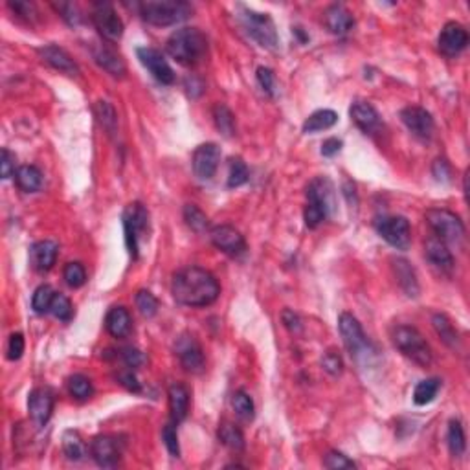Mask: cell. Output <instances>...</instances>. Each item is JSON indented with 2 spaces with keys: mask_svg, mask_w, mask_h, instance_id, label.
Instances as JSON below:
<instances>
[{
  "mask_svg": "<svg viewBox=\"0 0 470 470\" xmlns=\"http://www.w3.org/2000/svg\"><path fill=\"white\" fill-rule=\"evenodd\" d=\"M171 293L177 303L186 307H208L217 302L221 287L215 275L200 266H187L173 274Z\"/></svg>",
  "mask_w": 470,
  "mask_h": 470,
  "instance_id": "obj_1",
  "label": "cell"
},
{
  "mask_svg": "<svg viewBox=\"0 0 470 470\" xmlns=\"http://www.w3.org/2000/svg\"><path fill=\"white\" fill-rule=\"evenodd\" d=\"M165 50L178 65L197 67L208 55V39L199 28H180L171 33Z\"/></svg>",
  "mask_w": 470,
  "mask_h": 470,
  "instance_id": "obj_2",
  "label": "cell"
},
{
  "mask_svg": "<svg viewBox=\"0 0 470 470\" xmlns=\"http://www.w3.org/2000/svg\"><path fill=\"white\" fill-rule=\"evenodd\" d=\"M334 209V187L325 177L315 178L307 187L305 224L307 228H318Z\"/></svg>",
  "mask_w": 470,
  "mask_h": 470,
  "instance_id": "obj_3",
  "label": "cell"
},
{
  "mask_svg": "<svg viewBox=\"0 0 470 470\" xmlns=\"http://www.w3.org/2000/svg\"><path fill=\"white\" fill-rule=\"evenodd\" d=\"M193 8L180 0H149L140 4V15L147 24L164 28L182 23L191 15Z\"/></svg>",
  "mask_w": 470,
  "mask_h": 470,
  "instance_id": "obj_4",
  "label": "cell"
},
{
  "mask_svg": "<svg viewBox=\"0 0 470 470\" xmlns=\"http://www.w3.org/2000/svg\"><path fill=\"white\" fill-rule=\"evenodd\" d=\"M391 340H393V346L403 353L408 360H412L413 364L421 366V368H428L432 364V349L430 346L426 344V340L422 338V334L419 333L415 327H410V325H397V327L391 331Z\"/></svg>",
  "mask_w": 470,
  "mask_h": 470,
  "instance_id": "obj_5",
  "label": "cell"
},
{
  "mask_svg": "<svg viewBox=\"0 0 470 470\" xmlns=\"http://www.w3.org/2000/svg\"><path fill=\"white\" fill-rule=\"evenodd\" d=\"M241 13V24H243L244 31L258 43L261 48L265 50H275L278 48V31H275V24L268 13H259L256 9H250L246 6H239Z\"/></svg>",
  "mask_w": 470,
  "mask_h": 470,
  "instance_id": "obj_6",
  "label": "cell"
},
{
  "mask_svg": "<svg viewBox=\"0 0 470 470\" xmlns=\"http://www.w3.org/2000/svg\"><path fill=\"white\" fill-rule=\"evenodd\" d=\"M426 222L434 230L435 237L444 244H459L465 237V224L456 213L443 208H432L426 212Z\"/></svg>",
  "mask_w": 470,
  "mask_h": 470,
  "instance_id": "obj_7",
  "label": "cell"
},
{
  "mask_svg": "<svg viewBox=\"0 0 470 470\" xmlns=\"http://www.w3.org/2000/svg\"><path fill=\"white\" fill-rule=\"evenodd\" d=\"M124 228H125V243L129 248L131 258L138 259L140 252V239L149 231V213L140 202H133L127 206L124 213Z\"/></svg>",
  "mask_w": 470,
  "mask_h": 470,
  "instance_id": "obj_8",
  "label": "cell"
},
{
  "mask_svg": "<svg viewBox=\"0 0 470 470\" xmlns=\"http://www.w3.org/2000/svg\"><path fill=\"white\" fill-rule=\"evenodd\" d=\"M378 235L397 250H408L412 244V228L406 217H381L375 222Z\"/></svg>",
  "mask_w": 470,
  "mask_h": 470,
  "instance_id": "obj_9",
  "label": "cell"
},
{
  "mask_svg": "<svg viewBox=\"0 0 470 470\" xmlns=\"http://www.w3.org/2000/svg\"><path fill=\"white\" fill-rule=\"evenodd\" d=\"M338 329H340L344 346L349 351L351 356L359 359L362 353H366V349L369 347V341L366 338L364 331H362V325L359 324V319L355 316L349 315V312H341L340 318H338Z\"/></svg>",
  "mask_w": 470,
  "mask_h": 470,
  "instance_id": "obj_10",
  "label": "cell"
},
{
  "mask_svg": "<svg viewBox=\"0 0 470 470\" xmlns=\"http://www.w3.org/2000/svg\"><path fill=\"white\" fill-rule=\"evenodd\" d=\"M92 23L106 40L116 43V40H120L121 35H124V23H121V18L118 17L114 8H112L111 4H106V2H99V4L94 6Z\"/></svg>",
  "mask_w": 470,
  "mask_h": 470,
  "instance_id": "obj_11",
  "label": "cell"
},
{
  "mask_svg": "<svg viewBox=\"0 0 470 470\" xmlns=\"http://www.w3.org/2000/svg\"><path fill=\"white\" fill-rule=\"evenodd\" d=\"M219 162H221V149L217 143H202L193 153V173L199 180L208 182L217 173Z\"/></svg>",
  "mask_w": 470,
  "mask_h": 470,
  "instance_id": "obj_12",
  "label": "cell"
},
{
  "mask_svg": "<svg viewBox=\"0 0 470 470\" xmlns=\"http://www.w3.org/2000/svg\"><path fill=\"white\" fill-rule=\"evenodd\" d=\"M90 456L103 469H114L121 457L120 441L112 435H98L90 443Z\"/></svg>",
  "mask_w": 470,
  "mask_h": 470,
  "instance_id": "obj_13",
  "label": "cell"
},
{
  "mask_svg": "<svg viewBox=\"0 0 470 470\" xmlns=\"http://www.w3.org/2000/svg\"><path fill=\"white\" fill-rule=\"evenodd\" d=\"M209 237H212V243L215 244V248H219L221 252L230 256V258H241L246 252L244 237L234 226H228V224L215 226L209 231Z\"/></svg>",
  "mask_w": 470,
  "mask_h": 470,
  "instance_id": "obj_14",
  "label": "cell"
},
{
  "mask_svg": "<svg viewBox=\"0 0 470 470\" xmlns=\"http://www.w3.org/2000/svg\"><path fill=\"white\" fill-rule=\"evenodd\" d=\"M175 353H177L178 360H180V364L186 371L200 373L204 369V353H202V347L195 340V337L184 334V337L178 338L177 344H175Z\"/></svg>",
  "mask_w": 470,
  "mask_h": 470,
  "instance_id": "obj_15",
  "label": "cell"
},
{
  "mask_svg": "<svg viewBox=\"0 0 470 470\" xmlns=\"http://www.w3.org/2000/svg\"><path fill=\"white\" fill-rule=\"evenodd\" d=\"M136 53H138V59H140V62H142L147 70L151 72V76L155 77L158 83H162V84L175 83L173 68L169 67V62L165 61V58L162 55V52H158V50H155V48H147V46H143V48H138Z\"/></svg>",
  "mask_w": 470,
  "mask_h": 470,
  "instance_id": "obj_16",
  "label": "cell"
},
{
  "mask_svg": "<svg viewBox=\"0 0 470 470\" xmlns=\"http://www.w3.org/2000/svg\"><path fill=\"white\" fill-rule=\"evenodd\" d=\"M400 120L413 136L421 138V140H430L434 134V118L422 106H406L400 112Z\"/></svg>",
  "mask_w": 470,
  "mask_h": 470,
  "instance_id": "obj_17",
  "label": "cell"
},
{
  "mask_svg": "<svg viewBox=\"0 0 470 470\" xmlns=\"http://www.w3.org/2000/svg\"><path fill=\"white\" fill-rule=\"evenodd\" d=\"M466 45H469V31L459 23H448L441 30L439 39H437L439 52L447 58H456L457 53H461L466 48Z\"/></svg>",
  "mask_w": 470,
  "mask_h": 470,
  "instance_id": "obj_18",
  "label": "cell"
},
{
  "mask_svg": "<svg viewBox=\"0 0 470 470\" xmlns=\"http://www.w3.org/2000/svg\"><path fill=\"white\" fill-rule=\"evenodd\" d=\"M28 412L31 415V421L39 428L46 425L52 417L53 412V393L46 388H37L28 397Z\"/></svg>",
  "mask_w": 470,
  "mask_h": 470,
  "instance_id": "obj_19",
  "label": "cell"
},
{
  "mask_svg": "<svg viewBox=\"0 0 470 470\" xmlns=\"http://www.w3.org/2000/svg\"><path fill=\"white\" fill-rule=\"evenodd\" d=\"M425 256L426 259L432 263L434 268L441 272V274H452L454 270V256L448 250V244L437 237H430L425 244Z\"/></svg>",
  "mask_w": 470,
  "mask_h": 470,
  "instance_id": "obj_20",
  "label": "cell"
},
{
  "mask_svg": "<svg viewBox=\"0 0 470 470\" xmlns=\"http://www.w3.org/2000/svg\"><path fill=\"white\" fill-rule=\"evenodd\" d=\"M39 55L40 59L50 65L55 70L62 72V74H68V76H77L80 74V67H77V62L68 55L67 50L59 48L55 45H48L45 48H39Z\"/></svg>",
  "mask_w": 470,
  "mask_h": 470,
  "instance_id": "obj_21",
  "label": "cell"
},
{
  "mask_svg": "<svg viewBox=\"0 0 470 470\" xmlns=\"http://www.w3.org/2000/svg\"><path fill=\"white\" fill-rule=\"evenodd\" d=\"M351 120L355 121V125L359 127L362 133L373 134L375 131H378L381 127V116H378L377 109L373 105H369L368 102H355L349 109Z\"/></svg>",
  "mask_w": 470,
  "mask_h": 470,
  "instance_id": "obj_22",
  "label": "cell"
},
{
  "mask_svg": "<svg viewBox=\"0 0 470 470\" xmlns=\"http://www.w3.org/2000/svg\"><path fill=\"white\" fill-rule=\"evenodd\" d=\"M59 246L53 241H39L31 246L30 259L37 272H48L58 259Z\"/></svg>",
  "mask_w": 470,
  "mask_h": 470,
  "instance_id": "obj_23",
  "label": "cell"
},
{
  "mask_svg": "<svg viewBox=\"0 0 470 470\" xmlns=\"http://www.w3.org/2000/svg\"><path fill=\"white\" fill-rule=\"evenodd\" d=\"M324 18L327 30L334 35H346V33H349L351 28L355 26V18H353L349 9L340 4L329 6Z\"/></svg>",
  "mask_w": 470,
  "mask_h": 470,
  "instance_id": "obj_24",
  "label": "cell"
},
{
  "mask_svg": "<svg viewBox=\"0 0 470 470\" xmlns=\"http://www.w3.org/2000/svg\"><path fill=\"white\" fill-rule=\"evenodd\" d=\"M105 327L109 334L114 338H127L133 331V322H131V315L125 307H112L111 311L106 312Z\"/></svg>",
  "mask_w": 470,
  "mask_h": 470,
  "instance_id": "obj_25",
  "label": "cell"
},
{
  "mask_svg": "<svg viewBox=\"0 0 470 470\" xmlns=\"http://www.w3.org/2000/svg\"><path fill=\"white\" fill-rule=\"evenodd\" d=\"M168 397L171 421L178 425L187 417V412H190V391L182 384H173V386H169Z\"/></svg>",
  "mask_w": 470,
  "mask_h": 470,
  "instance_id": "obj_26",
  "label": "cell"
},
{
  "mask_svg": "<svg viewBox=\"0 0 470 470\" xmlns=\"http://www.w3.org/2000/svg\"><path fill=\"white\" fill-rule=\"evenodd\" d=\"M94 59L98 62L99 67L106 72V74H111L114 77H124L127 68H125V62L121 61V58L114 50L106 48V46H99L94 52Z\"/></svg>",
  "mask_w": 470,
  "mask_h": 470,
  "instance_id": "obj_27",
  "label": "cell"
},
{
  "mask_svg": "<svg viewBox=\"0 0 470 470\" xmlns=\"http://www.w3.org/2000/svg\"><path fill=\"white\" fill-rule=\"evenodd\" d=\"M393 270L397 274L399 285L410 297H415L419 294V283L415 278L412 265L406 259H393Z\"/></svg>",
  "mask_w": 470,
  "mask_h": 470,
  "instance_id": "obj_28",
  "label": "cell"
},
{
  "mask_svg": "<svg viewBox=\"0 0 470 470\" xmlns=\"http://www.w3.org/2000/svg\"><path fill=\"white\" fill-rule=\"evenodd\" d=\"M15 182L24 193H35L43 187V173L35 165H21L15 173Z\"/></svg>",
  "mask_w": 470,
  "mask_h": 470,
  "instance_id": "obj_29",
  "label": "cell"
},
{
  "mask_svg": "<svg viewBox=\"0 0 470 470\" xmlns=\"http://www.w3.org/2000/svg\"><path fill=\"white\" fill-rule=\"evenodd\" d=\"M338 121V114L334 111H329V109H322V111L312 112L309 118L303 124V133L312 134L319 133V131L331 129L334 124Z\"/></svg>",
  "mask_w": 470,
  "mask_h": 470,
  "instance_id": "obj_30",
  "label": "cell"
},
{
  "mask_svg": "<svg viewBox=\"0 0 470 470\" xmlns=\"http://www.w3.org/2000/svg\"><path fill=\"white\" fill-rule=\"evenodd\" d=\"M62 452L70 461H81L87 456V444L76 430H67L62 434Z\"/></svg>",
  "mask_w": 470,
  "mask_h": 470,
  "instance_id": "obj_31",
  "label": "cell"
},
{
  "mask_svg": "<svg viewBox=\"0 0 470 470\" xmlns=\"http://www.w3.org/2000/svg\"><path fill=\"white\" fill-rule=\"evenodd\" d=\"M219 441L226 448H230L231 452H243L244 450L243 432L228 421L219 426Z\"/></svg>",
  "mask_w": 470,
  "mask_h": 470,
  "instance_id": "obj_32",
  "label": "cell"
},
{
  "mask_svg": "<svg viewBox=\"0 0 470 470\" xmlns=\"http://www.w3.org/2000/svg\"><path fill=\"white\" fill-rule=\"evenodd\" d=\"M441 390V381L439 378H426L421 381L413 390V403L417 406H426L437 397Z\"/></svg>",
  "mask_w": 470,
  "mask_h": 470,
  "instance_id": "obj_33",
  "label": "cell"
},
{
  "mask_svg": "<svg viewBox=\"0 0 470 470\" xmlns=\"http://www.w3.org/2000/svg\"><path fill=\"white\" fill-rule=\"evenodd\" d=\"M94 112H96V118H98L103 131H105L109 136L116 134V129H118V114H116L114 106L109 102H98L96 106H94Z\"/></svg>",
  "mask_w": 470,
  "mask_h": 470,
  "instance_id": "obj_34",
  "label": "cell"
},
{
  "mask_svg": "<svg viewBox=\"0 0 470 470\" xmlns=\"http://www.w3.org/2000/svg\"><path fill=\"white\" fill-rule=\"evenodd\" d=\"M213 121H215V127L222 136L231 138L235 134V118L226 105L217 103L213 106Z\"/></svg>",
  "mask_w": 470,
  "mask_h": 470,
  "instance_id": "obj_35",
  "label": "cell"
},
{
  "mask_svg": "<svg viewBox=\"0 0 470 470\" xmlns=\"http://www.w3.org/2000/svg\"><path fill=\"white\" fill-rule=\"evenodd\" d=\"M448 448H450V454L454 457H461L465 454V432H463L461 422L456 421V419L448 422Z\"/></svg>",
  "mask_w": 470,
  "mask_h": 470,
  "instance_id": "obj_36",
  "label": "cell"
},
{
  "mask_svg": "<svg viewBox=\"0 0 470 470\" xmlns=\"http://www.w3.org/2000/svg\"><path fill=\"white\" fill-rule=\"evenodd\" d=\"M432 324H434V329L435 333L439 334L441 340L447 344L448 347H456L457 341H459V337H457V331L454 329L452 322L448 319V316L444 315H434V318H432Z\"/></svg>",
  "mask_w": 470,
  "mask_h": 470,
  "instance_id": "obj_37",
  "label": "cell"
},
{
  "mask_svg": "<svg viewBox=\"0 0 470 470\" xmlns=\"http://www.w3.org/2000/svg\"><path fill=\"white\" fill-rule=\"evenodd\" d=\"M231 408L237 413V417L243 419V421H252L253 415H256V406H253V400L246 391H235L234 397H231Z\"/></svg>",
  "mask_w": 470,
  "mask_h": 470,
  "instance_id": "obj_38",
  "label": "cell"
},
{
  "mask_svg": "<svg viewBox=\"0 0 470 470\" xmlns=\"http://www.w3.org/2000/svg\"><path fill=\"white\" fill-rule=\"evenodd\" d=\"M184 221H186L187 226L193 231H197V234H202V231L208 230V217H206V213L197 208L195 204L184 206Z\"/></svg>",
  "mask_w": 470,
  "mask_h": 470,
  "instance_id": "obj_39",
  "label": "cell"
},
{
  "mask_svg": "<svg viewBox=\"0 0 470 470\" xmlns=\"http://www.w3.org/2000/svg\"><path fill=\"white\" fill-rule=\"evenodd\" d=\"M53 296H55V293H53V288L50 287V285H40V287H37V290L33 293V296H31V307H33V311H35L37 315H46V312H50V305H52L53 302Z\"/></svg>",
  "mask_w": 470,
  "mask_h": 470,
  "instance_id": "obj_40",
  "label": "cell"
},
{
  "mask_svg": "<svg viewBox=\"0 0 470 470\" xmlns=\"http://www.w3.org/2000/svg\"><path fill=\"white\" fill-rule=\"evenodd\" d=\"M134 302H136L140 315L146 316V318H153V316H156V312H158L160 309L158 300H156L149 290H138Z\"/></svg>",
  "mask_w": 470,
  "mask_h": 470,
  "instance_id": "obj_41",
  "label": "cell"
},
{
  "mask_svg": "<svg viewBox=\"0 0 470 470\" xmlns=\"http://www.w3.org/2000/svg\"><path fill=\"white\" fill-rule=\"evenodd\" d=\"M50 315L55 316L61 322H70L72 315H74V307H72V302L68 300L65 294H58L53 296V302L50 305Z\"/></svg>",
  "mask_w": 470,
  "mask_h": 470,
  "instance_id": "obj_42",
  "label": "cell"
},
{
  "mask_svg": "<svg viewBox=\"0 0 470 470\" xmlns=\"http://www.w3.org/2000/svg\"><path fill=\"white\" fill-rule=\"evenodd\" d=\"M248 182V168L241 158L230 160V173H228V187H239Z\"/></svg>",
  "mask_w": 470,
  "mask_h": 470,
  "instance_id": "obj_43",
  "label": "cell"
},
{
  "mask_svg": "<svg viewBox=\"0 0 470 470\" xmlns=\"http://www.w3.org/2000/svg\"><path fill=\"white\" fill-rule=\"evenodd\" d=\"M68 391H70L72 397H76L80 400L89 399L92 395V382L84 375H74V377L68 378Z\"/></svg>",
  "mask_w": 470,
  "mask_h": 470,
  "instance_id": "obj_44",
  "label": "cell"
},
{
  "mask_svg": "<svg viewBox=\"0 0 470 470\" xmlns=\"http://www.w3.org/2000/svg\"><path fill=\"white\" fill-rule=\"evenodd\" d=\"M65 281H67L68 287L72 288H80L83 287L84 281H87V272H84V266L81 263H68L65 266Z\"/></svg>",
  "mask_w": 470,
  "mask_h": 470,
  "instance_id": "obj_45",
  "label": "cell"
},
{
  "mask_svg": "<svg viewBox=\"0 0 470 470\" xmlns=\"http://www.w3.org/2000/svg\"><path fill=\"white\" fill-rule=\"evenodd\" d=\"M324 466H325V469H329V470L356 469V465L351 461L349 457L344 456V454H340V452H337V450H331V452L325 454Z\"/></svg>",
  "mask_w": 470,
  "mask_h": 470,
  "instance_id": "obj_46",
  "label": "cell"
},
{
  "mask_svg": "<svg viewBox=\"0 0 470 470\" xmlns=\"http://www.w3.org/2000/svg\"><path fill=\"white\" fill-rule=\"evenodd\" d=\"M258 83L263 89V92L268 94L270 98H274L275 94H278V89H275V87H278V84H275V76L270 68L266 67L258 68Z\"/></svg>",
  "mask_w": 470,
  "mask_h": 470,
  "instance_id": "obj_47",
  "label": "cell"
},
{
  "mask_svg": "<svg viewBox=\"0 0 470 470\" xmlns=\"http://www.w3.org/2000/svg\"><path fill=\"white\" fill-rule=\"evenodd\" d=\"M162 439H164L165 448H168V452L171 454V456L180 457V447H178V435L177 428H175V422H169V425L164 426Z\"/></svg>",
  "mask_w": 470,
  "mask_h": 470,
  "instance_id": "obj_48",
  "label": "cell"
},
{
  "mask_svg": "<svg viewBox=\"0 0 470 470\" xmlns=\"http://www.w3.org/2000/svg\"><path fill=\"white\" fill-rule=\"evenodd\" d=\"M121 360H124L125 366L131 369H138L146 364V356H143L142 351L136 349V347H125V349H121Z\"/></svg>",
  "mask_w": 470,
  "mask_h": 470,
  "instance_id": "obj_49",
  "label": "cell"
},
{
  "mask_svg": "<svg viewBox=\"0 0 470 470\" xmlns=\"http://www.w3.org/2000/svg\"><path fill=\"white\" fill-rule=\"evenodd\" d=\"M24 347H26V344H24V337L21 333H13L11 337H9L8 340V359L9 360H18L21 356H23L24 353Z\"/></svg>",
  "mask_w": 470,
  "mask_h": 470,
  "instance_id": "obj_50",
  "label": "cell"
},
{
  "mask_svg": "<svg viewBox=\"0 0 470 470\" xmlns=\"http://www.w3.org/2000/svg\"><path fill=\"white\" fill-rule=\"evenodd\" d=\"M322 366H324L325 371H327L329 375H333V377H338V375L341 373V368H344L340 355H337L334 351H329V353H325L324 359H322Z\"/></svg>",
  "mask_w": 470,
  "mask_h": 470,
  "instance_id": "obj_51",
  "label": "cell"
},
{
  "mask_svg": "<svg viewBox=\"0 0 470 470\" xmlns=\"http://www.w3.org/2000/svg\"><path fill=\"white\" fill-rule=\"evenodd\" d=\"M15 173H17L15 171V155L9 153L8 149H2V153H0V177L8 180Z\"/></svg>",
  "mask_w": 470,
  "mask_h": 470,
  "instance_id": "obj_52",
  "label": "cell"
},
{
  "mask_svg": "<svg viewBox=\"0 0 470 470\" xmlns=\"http://www.w3.org/2000/svg\"><path fill=\"white\" fill-rule=\"evenodd\" d=\"M432 173H434L437 182H450V178H452V169L444 158L435 160L434 165H432Z\"/></svg>",
  "mask_w": 470,
  "mask_h": 470,
  "instance_id": "obj_53",
  "label": "cell"
},
{
  "mask_svg": "<svg viewBox=\"0 0 470 470\" xmlns=\"http://www.w3.org/2000/svg\"><path fill=\"white\" fill-rule=\"evenodd\" d=\"M118 381H120L121 386H125L129 391H133V393H140V391H142V386H140V382H138L136 375H134L131 368L118 373Z\"/></svg>",
  "mask_w": 470,
  "mask_h": 470,
  "instance_id": "obj_54",
  "label": "cell"
},
{
  "mask_svg": "<svg viewBox=\"0 0 470 470\" xmlns=\"http://www.w3.org/2000/svg\"><path fill=\"white\" fill-rule=\"evenodd\" d=\"M53 8L58 9V11H61V17L67 21L68 24H72V26H76V24H80L81 21V15L77 13V8L74 4H53Z\"/></svg>",
  "mask_w": 470,
  "mask_h": 470,
  "instance_id": "obj_55",
  "label": "cell"
},
{
  "mask_svg": "<svg viewBox=\"0 0 470 470\" xmlns=\"http://www.w3.org/2000/svg\"><path fill=\"white\" fill-rule=\"evenodd\" d=\"M281 319H283L285 327H287L290 333H300V331H302V319H300V316H297L296 312L290 311V309H285L283 315H281Z\"/></svg>",
  "mask_w": 470,
  "mask_h": 470,
  "instance_id": "obj_56",
  "label": "cell"
},
{
  "mask_svg": "<svg viewBox=\"0 0 470 470\" xmlns=\"http://www.w3.org/2000/svg\"><path fill=\"white\" fill-rule=\"evenodd\" d=\"M340 149H341V140H338V138H329V140H325V142L322 143V155L327 156V158L338 155Z\"/></svg>",
  "mask_w": 470,
  "mask_h": 470,
  "instance_id": "obj_57",
  "label": "cell"
}]
</instances>
